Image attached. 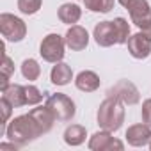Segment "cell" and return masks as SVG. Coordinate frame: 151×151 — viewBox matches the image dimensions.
<instances>
[{"mask_svg": "<svg viewBox=\"0 0 151 151\" xmlns=\"http://www.w3.org/2000/svg\"><path fill=\"white\" fill-rule=\"evenodd\" d=\"M123 105L124 103L121 100H117L114 96H107L100 103L98 114H96L100 128L109 130V132H117L124 123V109H123Z\"/></svg>", "mask_w": 151, "mask_h": 151, "instance_id": "obj_1", "label": "cell"}, {"mask_svg": "<svg viewBox=\"0 0 151 151\" xmlns=\"http://www.w3.org/2000/svg\"><path fill=\"white\" fill-rule=\"evenodd\" d=\"M6 135H7V139H9L11 142H16V144L22 147V146L32 142L34 139H37V137L43 135V133H41V130L37 128L36 121L30 117V114H23V116L14 117V119L7 124Z\"/></svg>", "mask_w": 151, "mask_h": 151, "instance_id": "obj_2", "label": "cell"}, {"mask_svg": "<svg viewBox=\"0 0 151 151\" xmlns=\"http://www.w3.org/2000/svg\"><path fill=\"white\" fill-rule=\"evenodd\" d=\"M55 116L57 121L60 123H68L75 117V114H77V107H75V101L64 94V93H55L52 96H48L46 103H45Z\"/></svg>", "mask_w": 151, "mask_h": 151, "instance_id": "obj_3", "label": "cell"}, {"mask_svg": "<svg viewBox=\"0 0 151 151\" xmlns=\"http://www.w3.org/2000/svg\"><path fill=\"white\" fill-rule=\"evenodd\" d=\"M66 39L59 34H48L43 37L41 45H39V55L46 60V62H60L64 57V48H66Z\"/></svg>", "mask_w": 151, "mask_h": 151, "instance_id": "obj_4", "label": "cell"}, {"mask_svg": "<svg viewBox=\"0 0 151 151\" xmlns=\"http://www.w3.org/2000/svg\"><path fill=\"white\" fill-rule=\"evenodd\" d=\"M0 32L7 41L20 43L27 36V25L22 18L11 13H2L0 14Z\"/></svg>", "mask_w": 151, "mask_h": 151, "instance_id": "obj_5", "label": "cell"}, {"mask_svg": "<svg viewBox=\"0 0 151 151\" xmlns=\"http://www.w3.org/2000/svg\"><path fill=\"white\" fill-rule=\"evenodd\" d=\"M107 94L121 100L124 105H135V103L140 101V93L135 87V84H132L130 80H119V82H116L109 89Z\"/></svg>", "mask_w": 151, "mask_h": 151, "instance_id": "obj_6", "label": "cell"}, {"mask_svg": "<svg viewBox=\"0 0 151 151\" xmlns=\"http://www.w3.org/2000/svg\"><path fill=\"white\" fill-rule=\"evenodd\" d=\"M132 23H135L139 29H147L151 25V7L147 4V0H132L126 6Z\"/></svg>", "mask_w": 151, "mask_h": 151, "instance_id": "obj_7", "label": "cell"}, {"mask_svg": "<svg viewBox=\"0 0 151 151\" xmlns=\"http://www.w3.org/2000/svg\"><path fill=\"white\" fill-rule=\"evenodd\" d=\"M112 132L109 130H101V132H96L91 139H89V149L93 151H109V149H123L124 144L121 140H117L116 137L110 135Z\"/></svg>", "mask_w": 151, "mask_h": 151, "instance_id": "obj_8", "label": "cell"}, {"mask_svg": "<svg viewBox=\"0 0 151 151\" xmlns=\"http://www.w3.org/2000/svg\"><path fill=\"white\" fill-rule=\"evenodd\" d=\"M128 52L133 59H146L151 53V39L146 32H137L128 37Z\"/></svg>", "mask_w": 151, "mask_h": 151, "instance_id": "obj_9", "label": "cell"}, {"mask_svg": "<svg viewBox=\"0 0 151 151\" xmlns=\"http://www.w3.org/2000/svg\"><path fill=\"white\" fill-rule=\"evenodd\" d=\"M66 45L68 48H71L73 52H82L87 48L89 45V34L84 27L80 25H71L66 32Z\"/></svg>", "mask_w": 151, "mask_h": 151, "instance_id": "obj_10", "label": "cell"}, {"mask_svg": "<svg viewBox=\"0 0 151 151\" xmlns=\"http://www.w3.org/2000/svg\"><path fill=\"white\" fill-rule=\"evenodd\" d=\"M93 37L103 48H109L112 45H117V36H116V29H114V23L112 22H100V23H96L94 32H93Z\"/></svg>", "mask_w": 151, "mask_h": 151, "instance_id": "obj_11", "label": "cell"}, {"mask_svg": "<svg viewBox=\"0 0 151 151\" xmlns=\"http://www.w3.org/2000/svg\"><path fill=\"white\" fill-rule=\"evenodd\" d=\"M126 140L130 146L135 147H142L146 144H149L151 140V126L142 123V124H133L126 130Z\"/></svg>", "mask_w": 151, "mask_h": 151, "instance_id": "obj_12", "label": "cell"}, {"mask_svg": "<svg viewBox=\"0 0 151 151\" xmlns=\"http://www.w3.org/2000/svg\"><path fill=\"white\" fill-rule=\"evenodd\" d=\"M30 117L36 121V124H37V128L41 130V133H48L52 128H53V123L57 121L55 119V116H53V112L45 105V107H36V109H32L30 112Z\"/></svg>", "mask_w": 151, "mask_h": 151, "instance_id": "obj_13", "label": "cell"}, {"mask_svg": "<svg viewBox=\"0 0 151 151\" xmlns=\"http://www.w3.org/2000/svg\"><path fill=\"white\" fill-rule=\"evenodd\" d=\"M75 86H77V89L82 91V93H94L100 87V77L91 69L80 71L77 75V78H75Z\"/></svg>", "mask_w": 151, "mask_h": 151, "instance_id": "obj_14", "label": "cell"}, {"mask_svg": "<svg viewBox=\"0 0 151 151\" xmlns=\"http://www.w3.org/2000/svg\"><path fill=\"white\" fill-rule=\"evenodd\" d=\"M2 96H4L6 100H9L14 109L27 105L25 86H20V84H7L6 87H2Z\"/></svg>", "mask_w": 151, "mask_h": 151, "instance_id": "obj_15", "label": "cell"}, {"mask_svg": "<svg viewBox=\"0 0 151 151\" xmlns=\"http://www.w3.org/2000/svg\"><path fill=\"white\" fill-rule=\"evenodd\" d=\"M50 80L55 86H68L73 80V71L66 62H55V66L50 71Z\"/></svg>", "mask_w": 151, "mask_h": 151, "instance_id": "obj_16", "label": "cell"}, {"mask_svg": "<svg viewBox=\"0 0 151 151\" xmlns=\"http://www.w3.org/2000/svg\"><path fill=\"white\" fill-rule=\"evenodd\" d=\"M64 142L68 146H80L86 142V137H87V132L82 124H69L66 130H64Z\"/></svg>", "mask_w": 151, "mask_h": 151, "instance_id": "obj_17", "label": "cell"}, {"mask_svg": "<svg viewBox=\"0 0 151 151\" xmlns=\"http://www.w3.org/2000/svg\"><path fill=\"white\" fill-rule=\"evenodd\" d=\"M59 20L66 25H75L82 18V9L77 4H62L59 7Z\"/></svg>", "mask_w": 151, "mask_h": 151, "instance_id": "obj_18", "label": "cell"}, {"mask_svg": "<svg viewBox=\"0 0 151 151\" xmlns=\"http://www.w3.org/2000/svg\"><path fill=\"white\" fill-rule=\"evenodd\" d=\"M0 71H2V87H6L9 84L11 75L14 73V62L13 59L6 53V48L2 45V64H0Z\"/></svg>", "mask_w": 151, "mask_h": 151, "instance_id": "obj_19", "label": "cell"}, {"mask_svg": "<svg viewBox=\"0 0 151 151\" xmlns=\"http://www.w3.org/2000/svg\"><path fill=\"white\" fill-rule=\"evenodd\" d=\"M22 75L27 80H37L41 75V66L36 59H25L22 62Z\"/></svg>", "mask_w": 151, "mask_h": 151, "instance_id": "obj_20", "label": "cell"}, {"mask_svg": "<svg viewBox=\"0 0 151 151\" xmlns=\"http://www.w3.org/2000/svg\"><path fill=\"white\" fill-rule=\"evenodd\" d=\"M112 23H114V29H116L117 45H126L128 37H130V23L124 18H116Z\"/></svg>", "mask_w": 151, "mask_h": 151, "instance_id": "obj_21", "label": "cell"}, {"mask_svg": "<svg viewBox=\"0 0 151 151\" xmlns=\"http://www.w3.org/2000/svg\"><path fill=\"white\" fill-rule=\"evenodd\" d=\"M84 6L93 13H110L114 9V0H84Z\"/></svg>", "mask_w": 151, "mask_h": 151, "instance_id": "obj_22", "label": "cell"}, {"mask_svg": "<svg viewBox=\"0 0 151 151\" xmlns=\"http://www.w3.org/2000/svg\"><path fill=\"white\" fill-rule=\"evenodd\" d=\"M43 6V0H18V9L20 13L30 16V14H36Z\"/></svg>", "mask_w": 151, "mask_h": 151, "instance_id": "obj_23", "label": "cell"}, {"mask_svg": "<svg viewBox=\"0 0 151 151\" xmlns=\"http://www.w3.org/2000/svg\"><path fill=\"white\" fill-rule=\"evenodd\" d=\"M25 98H27V105H37L43 100V94L36 86L29 84V86H25Z\"/></svg>", "mask_w": 151, "mask_h": 151, "instance_id": "obj_24", "label": "cell"}, {"mask_svg": "<svg viewBox=\"0 0 151 151\" xmlns=\"http://www.w3.org/2000/svg\"><path fill=\"white\" fill-rule=\"evenodd\" d=\"M0 109H2V124H6L7 121H9V117H11V112H13V105H11V101L9 100H6L4 96H2V100H0Z\"/></svg>", "mask_w": 151, "mask_h": 151, "instance_id": "obj_25", "label": "cell"}, {"mask_svg": "<svg viewBox=\"0 0 151 151\" xmlns=\"http://www.w3.org/2000/svg\"><path fill=\"white\" fill-rule=\"evenodd\" d=\"M140 114H142V123L151 126V100H146L142 103V112Z\"/></svg>", "mask_w": 151, "mask_h": 151, "instance_id": "obj_26", "label": "cell"}, {"mask_svg": "<svg viewBox=\"0 0 151 151\" xmlns=\"http://www.w3.org/2000/svg\"><path fill=\"white\" fill-rule=\"evenodd\" d=\"M117 2H119L121 6H124V7H126V6H128V4L132 2V0H117Z\"/></svg>", "mask_w": 151, "mask_h": 151, "instance_id": "obj_27", "label": "cell"}, {"mask_svg": "<svg viewBox=\"0 0 151 151\" xmlns=\"http://www.w3.org/2000/svg\"><path fill=\"white\" fill-rule=\"evenodd\" d=\"M142 32H146V34H147V37H149V39H151V25H149V27H147V29H144V30H142Z\"/></svg>", "mask_w": 151, "mask_h": 151, "instance_id": "obj_28", "label": "cell"}, {"mask_svg": "<svg viewBox=\"0 0 151 151\" xmlns=\"http://www.w3.org/2000/svg\"><path fill=\"white\" fill-rule=\"evenodd\" d=\"M149 149H151V140H149Z\"/></svg>", "mask_w": 151, "mask_h": 151, "instance_id": "obj_29", "label": "cell"}]
</instances>
